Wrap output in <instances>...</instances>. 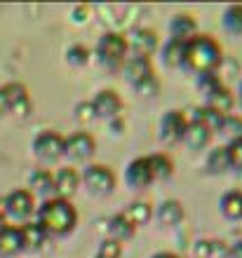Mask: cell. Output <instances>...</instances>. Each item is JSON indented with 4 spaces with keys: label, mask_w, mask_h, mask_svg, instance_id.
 I'll list each match as a JSON object with an SVG mask.
<instances>
[{
    "label": "cell",
    "mask_w": 242,
    "mask_h": 258,
    "mask_svg": "<svg viewBox=\"0 0 242 258\" xmlns=\"http://www.w3.org/2000/svg\"><path fill=\"white\" fill-rule=\"evenodd\" d=\"M202 106H209V108H214L221 115H233V110H235V92H230L226 85H221L216 92H212L202 101Z\"/></svg>",
    "instance_id": "cell-25"
},
{
    "label": "cell",
    "mask_w": 242,
    "mask_h": 258,
    "mask_svg": "<svg viewBox=\"0 0 242 258\" xmlns=\"http://www.w3.org/2000/svg\"><path fill=\"white\" fill-rule=\"evenodd\" d=\"M134 92L139 96H143V99H155V96H158V92H160V80H158V75H155L153 80L143 82L141 87H136Z\"/></svg>",
    "instance_id": "cell-37"
},
{
    "label": "cell",
    "mask_w": 242,
    "mask_h": 258,
    "mask_svg": "<svg viewBox=\"0 0 242 258\" xmlns=\"http://www.w3.org/2000/svg\"><path fill=\"white\" fill-rule=\"evenodd\" d=\"M221 85H223V80L219 78V73H202V75H195V80H193V87H195V92L202 96V101H205L212 92H216Z\"/></svg>",
    "instance_id": "cell-32"
},
{
    "label": "cell",
    "mask_w": 242,
    "mask_h": 258,
    "mask_svg": "<svg viewBox=\"0 0 242 258\" xmlns=\"http://www.w3.org/2000/svg\"><path fill=\"white\" fill-rule=\"evenodd\" d=\"M7 115H10V106H7L5 92H3V87H0V120H3V117H7Z\"/></svg>",
    "instance_id": "cell-41"
},
{
    "label": "cell",
    "mask_w": 242,
    "mask_h": 258,
    "mask_svg": "<svg viewBox=\"0 0 242 258\" xmlns=\"http://www.w3.org/2000/svg\"><path fill=\"white\" fill-rule=\"evenodd\" d=\"M148 258H181V256H176L174 251H155L153 256H148Z\"/></svg>",
    "instance_id": "cell-43"
},
{
    "label": "cell",
    "mask_w": 242,
    "mask_h": 258,
    "mask_svg": "<svg viewBox=\"0 0 242 258\" xmlns=\"http://www.w3.org/2000/svg\"><path fill=\"white\" fill-rule=\"evenodd\" d=\"M153 176H151V169H148L146 157H134L129 160L127 167H125V185L134 192H143L153 185Z\"/></svg>",
    "instance_id": "cell-14"
},
{
    "label": "cell",
    "mask_w": 242,
    "mask_h": 258,
    "mask_svg": "<svg viewBox=\"0 0 242 258\" xmlns=\"http://www.w3.org/2000/svg\"><path fill=\"white\" fill-rule=\"evenodd\" d=\"M80 188L89 192L92 197H111L115 192V185H118V176L115 171L108 167V164L101 162H89L85 167H80Z\"/></svg>",
    "instance_id": "cell-5"
},
{
    "label": "cell",
    "mask_w": 242,
    "mask_h": 258,
    "mask_svg": "<svg viewBox=\"0 0 242 258\" xmlns=\"http://www.w3.org/2000/svg\"><path fill=\"white\" fill-rule=\"evenodd\" d=\"M200 33V28H198V21L186 12H179L174 14L167 24V35L172 40H181V42H188L193 40L195 35Z\"/></svg>",
    "instance_id": "cell-18"
},
{
    "label": "cell",
    "mask_w": 242,
    "mask_h": 258,
    "mask_svg": "<svg viewBox=\"0 0 242 258\" xmlns=\"http://www.w3.org/2000/svg\"><path fill=\"white\" fill-rule=\"evenodd\" d=\"M153 221L160 228H167V230H176L181 228L183 221H186V207L179 200H162L160 204L153 207Z\"/></svg>",
    "instance_id": "cell-12"
},
{
    "label": "cell",
    "mask_w": 242,
    "mask_h": 258,
    "mask_svg": "<svg viewBox=\"0 0 242 258\" xmlns=\"http://www.w3.org/2000/svg\"><path fill=\"white\" fill-rule=\"evenodd\" d=\"M54 197H61V200H71L75 192L80 190V171L75 167H59L54 169Z\"/></svg>",
    "instance_id": "cell-16"
},
{
    "label": "cell",
    "mask_w": 242,
    "mask_h": 258,
    "mask_svg": "<svg viewBox=\"0 0 242 258\" xmlns=\"http://www.w3.org/2000/svg\"><path fill=\"white\" fill-rule=\"evenodd\" d=\"M221 28L233 38H242V3L226 5L221 12Z\"/></svg>",
    "instance_id": "cell-29"
},
{
    "label": "cell",
    "mask_w": 242,
    "mask_h": 258,
    "mask_svg": "<svg viewBox=\"0 0 242 258\" xmlns=\"http://www.w3.org/2000/svg\"><path fill=\"white\" fill-rule=\"evenodd\" d=\"M228 251H230V258H242V239L228 244Z\"/></svg>",
    "instance_id": "cell-42"
},
{
    "label": "cell",
    "mask_w": 242,
    "mask_h": 258,
    "mask_svg": "<svg viewBox=\"0 0 242 258\" xmlns=\"http://www.w3.org/2000/svg\"><path fill=\"white\" fill-rule=\"evenodd\" d=\"M106 127L111 129V136H113V139H118V136L127 129V124H125V117H120V120H115V122H108Z\"/></svg>",
    "instance_id": "cell-40"
},
{
    "label": "cell",
    "mask_w": 242,
    "mask_h": 258,
    "mask_svg": "<svg viewBox=\"0 0 242 258\" xmlns=\"http://www.w3.org/2000/svg\"><path fill=\"white\" fill-rule=\"evenodd\" d=\"M122 214L127 216V221L134 228H141V225H148L153 221V204L146 202V200H134Z\"/></svg>",
    "instance_id": "cell-28"
},
{
    "label": "cell",
    "mask_w": 242,
    "mask_h": 258,
    "mask_svg": "<svg viewBox=\"0 0 242 258\" xmlns=\"http://www.w3.org/2000/svg\"><path fill=\"white\" fill-rule=\"evenodd\" d=\"M35 209H38V202L26 188H14L0 197V211H3L7 225H14V228L33 221Z\"/></svg>",
    "instance_id": "cell-4"
},
{
    "label": "cell",
    "mask_w": 242,
    "mask_h": 258,
    "mask_svg": "<svg viewBox=\"0 0 242 258\" xmlns=\"http://www.w3.org/2000/svg\"><path fill=\"white\" fill-rule=\"evenodd\" d=\"M127 56H129V49L122 31H106V33H101L94 49H92V59L106 73H120L122 63L127 61Z\"/></svg>",
    "instance_id": "cell-3"
},
{
    "label": "cell",
    "mask_w": 242,
    "mask_h": 258,
    "mask_svg": "<svg viewBox=\"0 0 242 258\" xmlns=\"http://www.w3.org/2000/svg\"><path fill=\"white\" fill-rule=\"evenodd\" d=\"M214 136H219L223 141L221 146H230L235 141H242V115H226Z\"/></svg>",
    "instance_id": "cell-30"
},
{
    "label": "cell",
    "mask_w": 242,
    "mask_h": 258,
    "mask_svg": "<svg viewBox=\"0 0 242 258\" xmlns=\"http://www.w3.org/2000/svg\"><path fill=\"white\" fill-rule=\"evenodd\" d=\"M96 153V139L89 132H73V134L64 136V155L61 160L68 167H85L92 162Z\"/></svg>",
    "instance_id": "cell-7"
},
{
    "label": "cell",
    "mask_w": 242,
    "mask_h": 258,
    "mask_svg": "<svg viewBox=\"0 0 242 258\" xmlns=\"http://www.w3.org/2000/svg\"><path fill=\"white\" fill-rule=\"evenodd\" d=\"M33 221L40 225L50 239H64L73 235L78 228V209L71 200L52 197L45 202H38Z\"/></svg>",
    "instance_id": "cell-1"
},
{
    "label": "cell",
    "mask_w": 242,
    "mask_h": 258,
    "mask_svg": "<svg viewBox=\"0 0 242 258\" xmlns=\"http://www.w3.org/2000/svg\"><path fill=\"white\" fill-rule=\"evenodd\" d=\"M186 117H188L190 122L202 124V127L209 129L212 134H216V132H219V127H221V122H223V117H226V115H221V113H216V110H214V108H209V106H195V108L186 110Z\"/></svg>",
    "instance_id": "cell-24"
},
{
    "label": "cell",
    "mask_w": 242,
    "mask_h": 258,
    "mask_svg": "<svg viewBox=\"0 0 242 258\" xmlns=\"http://www.w3.org/2000/svg\"><path fill=\"white\" fill-rule=\"evenodd\" d=\"M148 169H151V176L153 181H160V183H167L169 178L174 176V162L167 153H153V155H146Z\"/></svg>",
    "instance_id": "cell-22"
},
{
    "label": "cell",
    "mask_w": 242,
    "mask_h": 258,
    "mask_svg": "<svg viewBox=\"0 0 242 258\" xmlns=\"http://www.w3.org/2000/svg\"><path fill=\"white\" fill-rule=\"evenodd\" d=\"M205 169L212 176H223L230 171V162H228V150L226 146H212L207 148V157H205Z\"/></svg>",
    "instance_id": "cell-23"
},
{
    "label": "cell",
    "mask_w": 242,
    "mask_h": 258,
    "mask_svg": "<svg viewBox=\"0 0 242 258\" xmlns=\"http://www.w3.org/2000/svg\"><path fill=\"white\" fill-rule=\"evenodd\" d=\"M223 66V47L214 35L198 33L193 40L186 42V61L183 71L195 75L202 73H219Z\"/></svg>",
    "instance_id": "cell-2"
},
{
    "label": "cell",
    "mask_w": 242,
    "mask_h": 258,
    "mask_svg": "<svg viewBox=\"0 0 242 258\" xmlns=\"http://www.w3.org/2000/svg\"><path fill=\"white\" fill-rule=\"evenodd\" d=\"M186 124H188L186 110H179V108L165 110L160 115V120H158V141L162 146H176V143H181Z\"/></svg>",
    "instance_id": "cell-8"
},
{
    "label": "cell",
    "mask_w": 242,
    "mask_h": 258,
    "mask_svg": "<svg viewBox=\"0 0 242 258\" xmlns=\"http://www.w3.org/2000/svg\"><path fill=\"white\" fill-rule=\"evenodd\" d=\"M19 232H21V244H24V251H28V253L42 251L45 244L50 242V237L45 235V230H42L35 221H28V223L19 225Z\"/></svg>",
    "instance_id": "cell-21"
},
{
    "label": "cell",
    "mask_w": 242,
    "mask_h": 258,
    "mask_svg": "<svg viewBox=\"0 0 242 258\" xmlns=\"http://www.w3.org/2000/svg\"><path fill=\"white\" fill-rule=\"evenodd\" d=\"M219 214L230 223L242 221V190H226L219 197Z\"/></svg>",
    "instance_id": "cell-27"
},
{
    "label": "cell",
    "mask_w": 242,
    "mask_h": 258,
    "mask_svg": "<svg viewBox=\"0 0 242 258\" xmlns=\"http://www.w3.org/2000/svg\"><path fill=\"white\" fill-rule=\"evenodd\" d=\"M64 61L71 68H85L92 61V49L85 47V45H68L66 52H64Z\"/></svg>",
    "instance_id": "cell-31"
},
{
    "label": "cell",
    "mask_w": 242,
    "mask_h": 258,
    "mask_svg": "<svg viewBox=\"0 0 242 258\" xmlns=\"http://www.w3.org/2000/svg\"><path fill=\"white\" fill-rule=\"evenodd\" d=\"M73 117L75 122L80 124L82 129L92 127V124L96 122V113H94V106H92V101H78L73 106Z\"/></svg>",
    "instance_id": "cell-33"
},
{
    "label": "cell",
    "mask_w": 242,
    "mask_h": 258,
    "mask_svg": "<svg viewBox=\"0 0 242 258\" xmlns=\"http://www.w3.org/2000/svg\"><path fill=\"white\" fill-rule=\"evenodd\" d=\"M158 59L167 71H183V61H186V42L172 40L167 38L165 42H160L158 47Z\"/></svg>",
    "instance_id": "cell-17"
},
{
    "label": "cell",
    "mask_w": 242,
    "mask_h": 258,
    "mask_svg": "<svg viewBox=\"0 0 242 258\" xmlns=\"http://www.w3.org/2000/svg\"><path fill=\"white\" fill-rule=\"evenodd\" d=\"M92 106H94L96 113V122H115L120 120L122 113H125V103H122L120 94L115 89H99L92 99Z\"/></svg>",
    "instance_id": "cell-10"
},
{
    "label": "cell",
    "mask_w": 242,
    "mask_h": 258,
    "mask_svg": "<svg viewBox=\"0 0 242 258\" xmlns=\"http://www.w3.org/2000/svg\"><path fill=\"white\" fill-rule=\"evenodd\" d=\"M31 155L35 157L38 167H42V169L57 167L61 162V155H64V136L54 129L38 132L31 141Z\"/></svg>",
    "instance_id": "cell-6"
},
{
    "label": "cell",
    "mask_w": 242,
    "mask_h": 258,
    "mask_svg": "<svg viewBox=\"0 0 242 258\" xmlns=\"http://www.w3.org/2000/svg\"><path fill=\"white\" fill-rule=\"evenodd\" d=\"M120 75L125 78L132 89L141 87L143 82L153 80L155 78V66L151 59H143V56H127V61L122 63V71Z\"/></svg>",
    "instance_id": "cell-13"
},
{
    "label": "cell",
    "mask_w": 242,
    "mask_h": 258,
    "mask_svg": "<svg viewBox=\"0 0 242 258\" xmlns=\"http://www.w3.org/2000/svg\"><path fill=\"white\" fill-rule=\"evenodd\" d=\"M226 150H228L230 171L242 174V141H235V143H230V146H226Z\"/></svg>",
    "instance_id": "cell-36"
},
{
    "label": "cell",
    "mask_w": 242,
    "mask_h": 258,
    "mask_svg": "<svg viewBox=\"0 0 242 258\" xmlns=\"http://www.w3.org/2000/svg\"><path fill=\"white\" fill-rule=\"evenodd\" d=\"M24 253L21 232L14 225H7L0 230V258H17Z\"/></svg>",
    "instance_id": "cell-26"
},
{
    "label": "cell",
    "mask_w": 242,
    "mask_h": 258,
    "mask_svg": "<svg viewBox=\"0 0 242 258\" xmlns=\"http://www.w3.org/2000/svg\"><path fill=\"white\" fill-rule=\"evenodd\" d=\"M94 258H122V246L115 244L113 239H101L99 246H96Z\"/></svg>",
    "instance_id": "cell-35"
},
{
    "label": "cell",
    "mask_w": 242,
    "mask_h": 258,
    "mask_svg": "<svg viewBox=\"0 0 242 258\" xmlns=\"http://www.w3.org/2000/svg\"><path fill=\"white\" fill-rule=\"evenodd\" d=\"M209 258H230L228 244H226V242H219V239H212V256Z\"/></svg>",
    "instance_id": "cell-39"
},
{
    "label": "cell",
    "mask_w": 242,
    "mask_h": 258,
    "mask_svg": "<svg viewBox=\"0 0 242 258\" xmlns=\"http://www.w3.org/2000/svg\"><path fill=\"white\" fill-rule=\"evenodd\" d=\"M136 235V228L127 221L125 214H113V216L106 221V239H113L115 244H127L129 239Z\"/></svg>",
    "instance_id": "cell-20"
},
{
    "label": "cell",
    "mask_w": 242,
    "mask_h": 258,
    "mask_svg": "<svg viewBox=\"0 0 242 258\" xmlns=\"http://www.w3.org/2000/svg\"><path fill=\"white\" fill-rule=\"evenodd\" d=\"M3 228H7V221H5V216H3V211H0V230Z\"/></svg>",
    "instance_id": "cell-45"
},
{
    "label": "cell",
    "mask_w": 242,
    "mask_h": 258,
    "mask_svg": "<svg viewBox=\"0 0 242 258\" xmlns=\"http://www.w3.org/2000/svg\"><path fill=\"white\" fill-rule=\"evenodd\" d=\"M26 190L35 197V202L40 200H52L54 197V174L52 169H42V167H35L26 178Z\"/></svg>",
    "instance_id": "cell-15"
},
{
    "label": "cell",
    "mask_w": 242,
    "mask_h": 258,
    "mask_svg": "<svg viewBox=\"0 0 242 258\" xmlns=\"http://www.w3.org/2000/svg\"><path fill=\"white\" fill-rule=\"evenodd\" d=\"M92 12H94V7L92 5H73L71 7V12H68V19H71V24L73 26H85L89 21V17H92Z\"/></svg>",
    "instance_id": "cell-34"
},
{
    "label": "cell",
    "mask_w": 242,
    "mask_h": 258,
    "mask_svg": "<svg viewBox=\"0 0 242 258\" xmlns=\"http://www.w3.org/2000/svg\"><path fill=\"white\" fill-rule=\"evenodd\" d=\"M235 106H240V108H242V80H240V85H237V92H235Z\"/></svg>",
    "instance_id": "cell-44"
},
{
    "label": "cell",
    "mask_w": 242,
    "mask_h": 258,
    "mask_svg": "<svg viewBox=\"0 0 242 258\" xmlns=\"http://www.w3.org/2000/svg\"><path fill=\"white\" fill-rule=\"evenodd\" d=\"M190 253H193V258H209L212 256V239H198V242H193Z\"/></svg>",
    "instance_id": "cell-38"
},
{
    "label": "cell",
    "mask_w": 242,
    "mask_h": 258,
    "mask_svg": "<svg viewBox=\"0 0 242 258\" xmlns=\"http://www.w3.org/2000/svg\"><path fill=\"white\" fill-rule=\"evenodd\" d=\"M125 40H127L129 56H143V59H151V56L158 52V47H160V38H158V33L148 26L127 28Z\"/></svg>",
    "instance_id": "cell-9"
},
{
    "label": "cell",
    "mask_w": 242,
    "mask_h": 258,
    "mask_svg": "<svg viewBox=\"0 0 242 258\" xmlns=\"http://www.w3.org/2000/svg\"><path fill=\"white\" fill-rule=\"evenodd\" d=\"M212 139H214V134H212L209 129H205L202 124L190 122L188 120L186 132H183V136H181V143L190 150V153H200V150L212 148Z\"/></svg>",
    "instance_id": "cell-19"
},
{
    "label": "cell",
    "mask_w": 242,
    "mask_h": 258,
    "mask_svg": "<svg viewBox=\"0 0 242 258\" xmlns=\"http://www.w3.org/2000/svg\"><path fill=\"white\" fill-rule=\"evenodd\" d=\"M3 92L7 96L10 115L17 117L19 122L28 120L31 113H33V101H31V94H28L26 85H21V82H7V85H3Z\"/></svg>",
    "instance_id": "cell-11"
}]
</instances>
